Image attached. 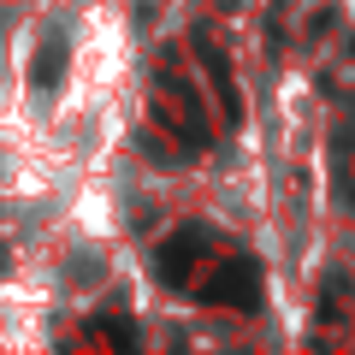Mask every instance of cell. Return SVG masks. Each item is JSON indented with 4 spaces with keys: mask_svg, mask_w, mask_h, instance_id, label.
I'll use <instances>...</instances> for the list:
<instances>
[{
    "mask_svg": "<svg viewBox=\"0 0 355 355\" xmlns=\"http://www.w3.org/2000/svg\"><path fill=\"white\" fill-rule=\"evenodd\" d=\"M202 254H207V231L202 225L172 231V237L154 249V279L172 284V291H190V284H196V261H202Z\"/></svg>",
    "mask_w": 355,
    "mask_h": 355,
    "instance_id": "cell-2",
    "label": "cell"
},
{
    "mask_svg": "<svg viewBox=\"0 0 355 355\" xmlns=\"http://www.w3.org/2000/svg\"><path fill=\"white\" fill-rule=\"evenodd\" d=\"M95 338H107V343H119V349H137V331H130L125 320H113V314H107V320H95Z\"/></svg>",
    "mask_w": 355,
    "mask_h": 355,
    "instance_id": "cell-5",
    "label": "cell"
},
{
    "mask_svg": "<svg viewBox=\"0 0 355 355\" xmlns=\"http://www.w3.org/2000/svg\"><path fill=\"white\" fill-rule=\"evenodd\" d=\"M196 53H202V65H207V83H214L219 101H225V125H237L243 119V95H237V83H231V60L219 53L214 36H196Z\"/></svg>",
    "mask_w": 355,
    "mask_h": 355,
    "instance_id": "cell-3",
    "label": "cell"
},
{
    "mask_svg": "<svg viewBox=\"0 0 355 355\" xmlns=\"http://www.w3.org/2000/svg\"><path fill=\"white\" fill-rule=\"evenodd\" d=\"M196 296H202L207 308H237V314H254V308H261V266H254L249 254L219 261L214 272L196 284Z\"/></svg>",
    "mask_w": 355,
    "mask_h": 355,
    "instance_id": "cell-1",
    "label": "cell"
},
{
    "mask_svg": "<svg viewBox=\"0 0 355 355\" xmlns=\"http://www.w3.org/2000/svg\"><path fill=\"white\" fill-rule=\"evenodd\" d=\"M60 77H65V42H60V36H48V42L36 48V60H30V83H36L42 95H48V89L60 83Z\"/></svg>",
    "mask_w": 355,
    "mask_h": 355,
    "instance_id": "cell-4",
    "label": "cell"
}]
</instances>
